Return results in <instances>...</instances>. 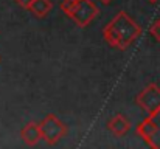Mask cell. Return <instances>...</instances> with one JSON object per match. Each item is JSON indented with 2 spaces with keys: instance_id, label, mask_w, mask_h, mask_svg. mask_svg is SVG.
Listing matches in <instances>:
<instances>
[{
  "instance_id": "obj_9",
  "label": "cell",
  "mask_w": 160,
  "mask_h": 149,
  "mask_svg": "<svg viewBox=\"0 0 160 149\" xmlns=\"http://www.w3.org/2000/svg\"><path fill=\"white\" fill-rule=\"evenodd\" d=\"M75 3H76V0H62V2H61V9H62L65 14H68V12L72 11V8L75 6Z\"/></svg>"
},
{
  "instance_id": "obj_12",
  "label": "cell",
  "mask_w": 160,
  "mask_h": 149,
  "mask_svg": "<svg viewBox=\"0 0 160 149\" xmlns=\"http://www.w3.org/2000/svg\"><path fill=\"white\" fill-rule=\"evenodd\" d=\"M149 3H156V2H159V0H148Z\"/></svg>"
},
{
  "instance_id": "obj_10",
  "label": "cell",
  "mask_w": 160,
  "mask_h": 149,
  "mask_svg": "<svg viewBox=\"0 0 160 149\" xmlns=\"http://www.w3.org/2000/svg\"><path fill=\"white\" fill-rule=\"evenodd\" d=\"M16 3H17L20 8L28 9V8H30V5H31V0H16Z\"/></svg>"
},
{
  "instance_id": "obj_4",
  "label": "cell",
  "mask_w": 160,
  "mask_h": 149,
  "mask_svg": "<svg viewBox=\"0 0 160 149\" xmlns=\"http://www.w3.org/2000/svg\"><path fill=\"white\" fill-rule=\"evenodd\" d=\"M100 14L98 6L92 2V0H76L75 6L72 8V11L67 14L78 27L86 28L89 27L93 19Z\"/></svg>"
},
{
  "instance_id": "obj_11",
  "label": "cell",
  "mask_w": 160,
  "mask_h": 149,
  "mask_svg": "<svg viewBox=\"0 0 160 149\" xmlns=\"http://www.w3.org/2000/svg\"><path fill=\"white\" fill-rule=\"evenodd\" d=\"M98 2H101V3H103V5H109V3H110V2H112V0H98Z\"/></svg>"
},
{
  "instance_id": "obj_13",
  "label": "cell",
  "mask_w": 160,
  "mask_h": 149,
  "mask_svg": "<svg viewBox=\"0 0 160 149\" xmlns=\"http://www.w3.org/2000/svg\"><path fill=\"white\" fill-rule=\"evenodd\" d=\"M159 20H160V19H159Z\"/></svg>"
},
{
  "instance_id": "obj_2",
  "label": "cell",
  "mask_w": 160,
  "mask_h": 149,
  "mask_svg": "<svg viewBox=\"0 0 160 149\" xmlns=\"http://www.w3.org/2000/svg\"><path fill=\"white\" fill-rule=\"evenodd\" d=\"M142 34V27L129 17L126 11H120L103 28V37L112 48L120 51L129 48Z\"/></svg>"
},
{
  "instance_id": "obj_1",
  "label": "cell",
  "mask_w": 160,
  "mask_h": 149,
  "mask_svg": "<svg viewBox=\"0 0 160 149\" xmlns=\"http://www.w3.org/2000/svg\"><path fill=\"white\" fill-rule=\"evenodd\" d=\"M137 106L146 113L135 132L140 138L154 149H160V87L156 82L148 84L135 97Z\"/></svg>"
},
{
  "instance_id": "obj_6",
  "label": "cell",
  "mask_w": 160,
  "mask_h": 149,
  "mask_svg": "<svg viewBox=\"0 0 160 149\" xmlns=\"http://www.w3.org/2000/svg\"><path fill=\"white\" fill-rule=\"evenodd\" d=\"M20 137H22V140H23V143L27 146H36L42 140L41 131H39V124L34 123V121L25 124L22 127V131H20Z\"/></svg>"
},
{
  "instance_id": "obj_5",
  "label": "cell",
  "mask_w": 160,
  "mask_h": 149,
  "mask_svg": "<svg viewBox=\"0 0 160 149\" xmlns=\"http://www.w3.org/2000/svg\"><path fill=\"white\" fill-rule=\"evenodd\" d=\"M107 129H109L113 135L123 137V135H126V134L129 132L131 123H129V120H128L124 115L117 113V115H113V117L107 121Z\"/></svg>"
},
{
  "instance_id": "obj_8",
  "label": "cell",
  "mask_w": 160,
  "mask_h": 149,
  "mask_svg": "<svg viewBox=\"0 0 160 149\" xmlns=\"http://www.w3.org/2000/svg\"><path fill=\"white\" fill-rule=\"evenodd\" d=\"M149 33L152 34V37H154L157 42H160V20H156V22L151 25Z\"/></svg>"
},
{
  "instance_id": "obj_7",
  "label": "cell",
  "mask_w": 160,
  "mask_h": 149,
  "mask_svg": "<svg viewBox=\"0 0 160 149\" xmlns=\"http://www.w3.org/2000/svg\"><path fill=\"white\" fill-rule=\"evenodd\" d=\"M52 9H53L52 0H31V5L28 8V11L38 19H42V17L48 16Z\"/></svg>"
},
{
  "instance_id": "obj_3",
  "label": "cell",
  "mask_w": 160,
  "mask_h": 149,
  "mask_svg": "<svg viewBox=\"0 0 160 149\" xmlns=\"http://www.w3.org/2000/svg\"><path fill=\"white\" fill-rule=\"evenodd\" d=\"M39 124V131H41V137L50 145L54 146L61 138L65 137L67 134V126L64 121H61L56 115L53 113H48L47 117H44L41 120Z\"/></svg>"
}]
</instances>
